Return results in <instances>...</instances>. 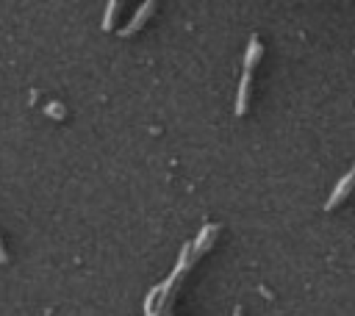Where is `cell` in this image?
Returning <instances> with one entry per match:
<instances>
[{"mask_svg":"<svg viewBox=\"0 0 355 316\" xmlns=\"http://www.w3.org/2000/svg\"><path fill=\"white\" fill-rule=\"evenodd\" d=\"M153 11H155V3H153V0L141 3V8L133 14V19H130V22L122 28V36H125V39H128V36H133V33H136V30H139V28H141L147 19H150V14H153Z\"/></svg>","mask_w":355,"mask_h":316,"instance_id":"obj_1","label":"cell"},{"mask_svg":"<svg viewBox=\"0 0 355 316\" xmlns=\"http://www.w3.org/2000/svg\"><path fill=\"white\" fill-rule=\"evenodd\" d=\"M216 233H219V225H205L202 230H200V236H197V241H194V247H189V252H194V258H200L211 244H214V238H216ZM191 258V261H194Z\"/></svg>","mask_w":355,"mask_h":316,"instance_id":"obj_2","label":"cell"},{"mask_svg":"<svg viewBox=\"0 0 355 316\" xmlns=\"http://www.w3.org/2000/svg\"><path fill=\"white\" fill-rule=\"evenodd\" d=\"M352 177H355V172L349 169V172H347V175H344L341 180H338V186H336V191H333V194H330V200L324 202V211H333V208H336V205H338V202H341V200H344V197L349 194V186H352Z\"/></svg>","mask_w":355,"mask_h":316,"instance_id":"obj_3","label":"cell"},{"mask_svg":"<svg viewBox=\"0 0 355 316\" xmlns=\"http://www.w3.org/2000/svg\"><path fill=\"white\" fill-rule=\"evenodd\" d=\"M250 80H252V72H244V75H241V83H239V97H236V114H239V116H244V111H247Z\"/></svg>","mask_w":355,"mask_h":316,"instance_id":"obj_4","label":"cell"},{"mask_svg":"<svg viewBox=\"0 0 355 316\" xmlns=\"http://www.w3.org/2000/svg\"><path fill=\"white\" fill-rule=\"evenodd\" d=\"M261 55H263V44L252 36L250 44H247V55H244V72H252V67L261 61Z\"/></svg>","mask_w":355,"mask_h":316,"instance_id":"obj_5","label":"cell"},{"mask_svg":"<svg viewBox=\"0 0 355 316\" xmlns=\"http://www.w3.org/2000/svg\"><path fill=\"white\" fill-rule=\"evenodd\" d=\"M44 114H47V116H53V119H64V116H67V111H64V105H61L58 100L47 103V105H44Z\"/></svg>","mask_w":355,"mask_h":316,"instance_id":"obj_6","label":"cell"},{"mask_svg":"<svg viewBox=\"0 0 355 316\" xmlns=\"http://www.w3.org/2000/svg\"><path fill=\"white\" fill-rule=\"evenodd\" d=\"M116 8H119V3H116V0L105 6V19H103V30H111V22H114V11H116Z\"/></svg>","mask_w":355,"mask_h":316,"instance_id":"obj_7","label":"cell"},{"mask_svg":"<svg viewBox=\"0 0 355 316\" xmlns=\"http://www.w3.org/2000/svg\"><path fill=\"white\" fill-rule=\"evenodd\" d=\"M8 261V255H6V247H3V241H0V263H6Z\"/></svg>","mask_w":355,"mask_h":316,"instance_id":"obj_8","label":"cell"},{"mask_svg":"<svg viewBox=\"0 0 355 316\" xmlns=\"http://www.w3.org/2000/svg\"><path fill=\"white\" fill-rule=\"evenodd\" d=\"M233 316H241V308H236V310H233Z\"/></svg>","mask_w":355,"mask_h":316,"instance_id":"obj_9","label":"cell"}]
</instances>
